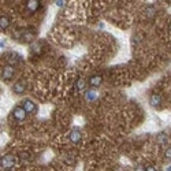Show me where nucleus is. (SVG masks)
Returning <instances> with one entry per match:
<instances>
[{"label":"nucleus","mask_w":171,"mask_h":171,"mask_svg":"<svg viewBox=\"0 0 171 171\" xmlns=\"http://www.w3.org/2000/svg\"><path fill=\"white\" fill-rule=\"evenodd\" d=\"M15 164V158H14L13 155H4V156H1L0 159V166L1 168H4V170H8L11 167H14Z\"/></svg>","instance_id":"obj_1"},{"label":"nucleus","mask_w":171,"mask_h":171,"mask_svg":"<svg viewBox=\"0 0 171 171\" xmlns=\"http://www.w3.org/2000/svg\"><path fill=\"white\" fill-rule=\"evenodd\" d=\"M22 108L26 111V114H36L37 112V105L34 101H32L30 99H25L22 101Z\"/></svg>","instance_id":"obj_2"},{"label":"nucleus","mask_w":171,"mask_h":171,"mask_svg":"<svg viewBox=\"0 0 171 171\" xmlns=\"http://www.w3.org/2000/svg\"><path fill=\"white\" fill-rule=\"evenodd\" d=\"M13 115H14V118L17 119V121H19V122H22V121H25V118H26V111L22 108V105H17V107H14V110H13Z\"/></svg>","instance_id":"obj_3"},{"label":"nucleus","mask_w":171,"mask_h":171,"mask_svg":"<svg viewBox=\"0 0 171 171\" xmlns=\"http://www.w3.org/2000/svg\"><path fill=\"white\" fill-rule=\"evenodd\" d=\"M13 77H14V67L10 66V64L4 66L3 70H1V78H3L4 81H10Z\"/></svg>","instance_id":"obj_4"},{"label":"nucleus","mask_w":171,"mask_h":171,"mask_svg":"<svg viewBox=\"0 0 171 171\" xmlns=\"http://www.w3.org/2000/svg\"><path fill=\"white\" fill-rule=\"evenodd\" d=\"M68 140H70V142H73V144H78V142L81 141V131L78 130L77 127H74V129L68 133Z\"/></svg>","instance_id":"obj_5"},{"label":"nucleus","mask_w":171,"mask_h":171,"mask_svg":"<svg viewBox=\"0 0 171 171\" xmlns=\"http://www.w3.org/2000/svg\"><path fill=\"white\" fill-rule=\"evenodd\" d=\"M25 89H26V82L22 81V80L17 81L15 84H14V86H13L14 93H17V95H22L23 92H25Z\"/></svg>","instance_id":"obj_6"},{"label":"nucleus","mask_w":171,"mask_h":171,"mask_svg":"<svg viewBox=\"0 0 171 171\" xmlns=\"http://www.w3.org/2000/svg\"><path fill=\"white\" fill-rule=\"evenodd\" d=\"M74 89L78 92H85L86 90V81L84 78H77L74 82Z\"/></svg>","instance_id":"obj_7"},{"label":"nucleus","mask_w":171,"mask_h":171,"mask_svg":"<svg viewBox=\"0 0 171 171\" xmlns=\"http://www.w3.org/2000/svg\"><path fill=\"white\" fill-rule=\"evenodd\" d=\"M103 84V77L101 75H92L89 78V85L92 88H99Z\"/></svg>","instance_id":"obj_8"},{"label":"nucleus","mask_w":171,"mask_h":171,"mask_svg":"<svg viewBox=\"0 0 171 171\" xmlns=\"http://www.w3.org/2000/svg\"><path fill=\"white\" fill-rule=\"evenodd\" d=\"M84 97L86 101H95L97 99V92L95 89H86L84 92Z\"/></svg>","instance_id":"obj_9"},{"label":"nucleus","mask_w":171,"mask_h":171,"mask_svg":"<svg viewBox=\"0 0 171 171\" xmlns=\"http://www.w3.org/2000/svg\"><path fill=\"white\" fill-rule=\"evenodd\" d=\"M149 104L155 108H159L160 104H162V97L159 95H156V93H153V95H151V97H149Z\"/></svg>","instance_id":"obj_10"},{"label":"nucleus","mask_w":171,"mask_h":171,"mask_svg":"<svg viewBox=\"0 0 171 171\" xmlns=\"http://www.w3.org/2000/svg\"><path fill=\"white\" fill-rule=\"evenodd\" d=\"M40 1H37V0H29L26 1V8L30 11V13H36L37 10L40 8Z\"/></svg>","instance_id":"obj_11"},{"label":"nucleus","mask_w":171,"mask_h":171,"mask_svg":"<svg viewBox=\"0 0 171 171\" xmlns=\"http://www.w3.org/2000/svg\"><path fill=\"white\" fill-rule=\"evenodd\" d=\"M8 26H10V19L6 15H1V18H0V27H1V30H6Z\"/></svg>","instance_id":"obj_12"},{"label":"nucleus","mask_w":171,"mask_h":171,"mask_svg":"<svg viewBox=\"0 0 171 171\" xmlns=\"http://www.w3.org/2000/svg\"><path fill=\"white\" fill-rule=\"evenodd\" d=\"M156 141H158L160 145L167 144V134H164V133H159L158 137H156Z\"/></svg>","instance_id":"obj_13"},{"label":"nucleus","mask_w":171,"mask_h":171,"mask_svg":"<svg viewBox=\"0 0 171 171\" xmlns=\"http://www.w3.org/2000/svg\"><path fill=\"white\" fill-rule=\"evenodd\" d=\"M164 155H166V158L168 159V160H171V148H167L166 152H164Z\"/></svg>","instance_id":"obj_14"},{"label":"nucleus","mask_w":171,"mask_h":171,"mask_svg":"<svg viewBox=\"0 0 171 171\" xmlns=\"http://www.w3.org/2000/svg\"><path fill=\"white\" fill-rule=\"evenodd\" d=\"M55 4L58 6V7H64V6H66V1H64V0H59V1H55Z\"/></svg>","instance_id":"obj_15"},{"label":"nucleus","mask_w":171,"mask_h":171,"mask_svg":"<svg viewBox=\"0 0 171 171\" xmlns=\"http://www.w3.org/2000/svg\"><path fill=\"white\" fill-rule=\"evenodd\" d=\"M145 170H147V168H145L144 166H137L134 168V171H145Z\"/></svg>","instance_id":"obj_16"},{"label":"nucleus","mask_w":171,"mask_h":171,"mask_svg":"<svg viewBox=\"0 0 171 171\" xmlns=\"http://www.w3.org/2000/svg\"><path fill=\"white\" fill-rule=\"evenodd\" d=\"M145 171H158V168H155V167H153V166H148V167H147V170H145Z\"/></svg>","instance_id":"obj_17"},{"label":"nucleus","mask_w":171,"mask_h":171,"mask_svg":"<svg viewBox=\"0 0 171 171\" xmlns=\"http://www.w3.org/2000/svg\"><path fill=\"white\" fill-rule=\"evenodd\" d=\"M168 30H170V33H171V21H170V25H168Z\"/></svg>","instance_id":"obj_18"}]
</instances>
